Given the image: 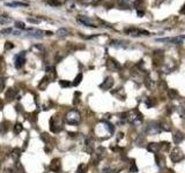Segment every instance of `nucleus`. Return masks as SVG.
<instances>
[{
  "label": "nucleus",
  "instance_id": "nucleus-22",
  "mask_svg": "<svg viewBox=\"0 0 185 173\" xmlns=\"http://www.w3.org/2000/svg\"><path fill=\"white\" fill-rule=\"evenodd\" d=\"M145 84H146V86L148 89H152L153 86H154V82H153L152 78L149 77H146V81H145Z\"/></svg>",
  "mask_w": 185,
  "mask_h": 173
},
{
  "label": "nucleus",
  "instance_id": "nucleus-37",
  "mask_svg": "<svg viewBox=\"0 0 185 173\" xmlns=\"http://www.w3.org/2000/svg\"><path fill=\"white\" fill-rule=\"evenodd\" d=\"M103 173H113V172H112V171H110V170L107 167V169H105L104 171H103Z\"/></svg>",
  "mask_w": 185,
  "mask_h": 173
},
{
  "label": "nucleus",
  "instance_id": "nucleus-13",
  "mask_svg": "<svg viewBox=\"0 0 185 173\" xmlns=\"http://www.w3.org/2000/svg\"><path fill=\"white\" fill-rule=\"evenodd\" d=\"M172 138H174V143H175V144H179V143L184 140V134L182 132H176L174 134V136H172Z\"/></svg>",
  "mask_w": 185,
  "mask_h": 173
},
{
  "label": "nucleus",
  "instance_id": "nucleus-38",
  "mask_svg": "<svg viewBox=\"0 0 185 173\" xmlns=\"http://www.w3.org/2000/svg\"><path fill=\"white\" fill-rule=\"evenodd\" d=\"M184 12H185V5H184V8L181 9V13H184Z\"/></svg>",
  "mask_w": 185,
  "mask_h": 173
},
{
  "label": "nucleus",
  "instance_id": "nucleus-36",
  "mask_svg": "<svg viewBox=\"0 0 185 173\" xmlns=\"http://www.w3.org/2000/svg\"><path fill=\"white\" fill-rule=\"evenodd\" d=\"M123 136H124V134H123V133H119V134H118V137H117V140L119 141V140H120V138H122Z\"/></svg>",
  "mask_w": 185,
  "mask_h": 173
},
{
  "label": "nucleus",
  "instance_id": "nucleus-19",
  "mask_svg": "<svg viewBox=\"0 0 185 173\" xmlns=\"http://www.w3.org/2000/svg\"><path fill=\"white\" fill-rule=\"evenodd\" d=\"M15 96H16V91L14 90V89H9V90L6 92V98L8 100H13Z\"/></svg>",
  "mask_w": 185,
  "mask_h": 173
},
{
  "label": "nucleus",
  "instance_id": "nucleus-33",
  "mask_svg": "<svg viewBox=\"0 0 185 173\" xmlns=\"http://www.w3.org/2000/svg\"><path fill=\"white\" fill-rule=\"evenodd\" d=\"M94 0H81L82 4H86V5H89V4H93Z\"/></svg>",
  "mask_w": 185,
  "mask_h": 173
},
{
  "label": "nucleus",
  "instance_id": "nucleus-25",
  "mask_svg": "<svg viewBox=\"0 0 185 173\" xmlns=\"http://www.w3.org/2000/svg\"><path fill=\"white\" fill-rule=\"evenodd\" d=\"M15 28H16V29H20V30H24V29H26V27H24V23H23V22L16 21V22H15Z\"/></svg>",
  "mask_w": 185,
  "mask_h": 173
},
{
  "label": "nucleus",
  "instance_id": "nucleus-6",
  "mask_svg": "<svg viewBox=\"0 0 185 173\" xmlns=\"http://www.w3.org/2000/svg\"><path fill=\"white\" fill-rule=\"evenodd\" d=\"M14 65H15L16 69H20L22 66L26 62V52H20L18 56H15V59H14Z\"/></svg>",
  "mask_w": 185,
  "mask_h": 173
},
{
  "label": "nucleus",
  "instance_id": "nucleus-35",
  "mask_svg": "<svg viewBox=\"0 0 185 173\" xmlns=\"http://www.w3.org/2000/svg\"><path fill=\"white\" fill-rule=\"evenodd\" d=\"M137 13H138V16L142 17V16H144V14H145V12H144V11H138Z\"/></svg>",
  "mask_w": 185,
  "mask_h": 173
},
{
  "label": "nucleus",
  "instance_id": "nucleus-32",
  "mask_svg": "<svg viewBox=\"0 0 185 173\" xmlns=\"http://www.w3.org/2000/svg\"><path fill=\"white\" fill-rule=\"evenodd\" d=\"M5 49H6V50H11V49H13V44L9 43V42H7V43H6V46H5Z\"/></svg>",
  "mask_w": 185,
  "mask_h": 173
},
{
  "label": "nucleus",
  "instance_id": "nucleus-27",
  "mask_svg": "<svg viewBox=\"0 0 185 173\" xmlns=\"http://www.w3.org/2000/svg\"><path fill=\"white\" fill-rule=\"evenodd\" d=\"M130 171L132 172V173H137L138 172V167H137V165H135V163H134V160H133V163L131 164V167H130Z\"/></svg>",
  "mask_w": 185,
  "mask_h": 173
},
{
  "label": "nucleus",
  "instance_id": "nucleus-9",
  "mask_svg": "<svg viewBox=\"0 0 185 173\" xmlns=\"http://www.w3.org/2000/svg\"><path fill=\"white\" fill-rule=\"evenodd\" d=\"M183 37H174V38H156V42L161 43H172V44H181Z\"/></svg>",
  "mask_w": 185,
  "mask_h": 173
},
{
  "label": "nucleus",
  "instance_id": "nucleus-31",
  "mask_svg": "<svg viewBox=\"0 0 185 173\" xmlns=\"http://www.w3.org/2000/svg\"><path fill=\"white\" fill-rule=\"evenodd\" d=\"M28 22L30 23H34V24H38L41 22V20H37V19H31V17H28Z\"/></svg>",
  "mask_w": 185,
  "mask_h": 173
},
{
  "label": "nucleus",
  "instance_id": "nucleus-5",
  "mask_svg": "<svg viewBox=\"0 0 185 173\" xmlns=\"http://www.w3.org/2000/svg\"><path fill=\"white\" fill-rule=\"evenodd\" d=\"M125 33L130 36H133V37H138V36H149V33L147 30H141V29H138V28H129L125 30Z\"/></svg>",
  "mask_w": 185,
  "mask_h": 173
},
{
  "label": "nucleus",
  "instance_id": "nucleus-23",
  "mask_svg": "<svg viewBox=\"0 0 185 173\" xmlns=\"http://www.w3.org/2000/svg\"><path fill=\"white\" fill-rule=\"evenodd\" d=\"M82 81V74H78V76H76L75 78H74V82H73V85H79L80 84V82Z\"/></svg>",
  "mask_w": 185,
  "mask_h": 173
},
{
  "label": "nucleus",
  "instance_id": "nucleus-26",
  "mask_svg": "<svg viewBox=\"0 0 185 173\" xmlns=\"http://www.w3.org/2000/svg\"><path fill=\"white\" fill-rule=\"evenodd\" d=\"M13 29L12 28H7V29H4V30L0 31V34L1 35H9V34H13Z\"/></svg>",
  "mask_w": 185,
  "mask_h": 173
},
{
  "label": "nucleus",
  "instance_id": "nucleus-2",
  "mask_svg": "<svg viewBox=\"0 0 185 173\" xmlns=\"http://www.w3.org/2000/svg\"><path fill=\"white\" fill-rule=\"evenodd\" d=\"M161 130H162L161 125H160L159 122H156V121H152V122L148 123L147 127H145L144 132L148 135H156V134H159Z\"/></svg>",
  "mask_w": 185,
  "mask_h": 173
},
{
  "label": "nucleus",
  "instance_id": "nucleus-20",
  "mask_svg": "<svg viewBox=\"0 0 185 173\" xmlns=\"http://www.w3.org/2000/svg\"><path fill=\"white\" fill-rule=\"evenodd\" d=\"M168 96H169L171 99H175V98L178 97V92H177L175 89H170V90H168Z\"/></svg>",
  "mask_w": 185,
  "mask_h": 173
},
{
  "label": "nucleus",
  "instance_id": "nucleus-39",
  "mask_svg": "<svg viewBox=\"0 0 185 173\" xmlns=\"http://www.w3.org/2000/svg\"><path fill=\"white\" fill-rule=\"evenodd\" d=\"M1 108H2V103L0 102V110H1Z\"/></svg>",
  "mask_w": 185,
  "mask_h": 173
},
{
  "label": "nucleus",
  "instance_id": "nucleus-3",
  "mask_svg": "<svg viewBox=\"0 0 185 173\" xmlns=\"http://www.w3.org/2000/svg\"><path fill=\"white\" fill-rule=\"evenodd\" d=\"M81 120V117H80V113L78 112L76 110H71L70 112L67 113L66 115V121L67 123L70 125H78Z\"/></svg>",
  "mask_w": 185,
  "mask_h": 173
},
{
  "label": "nucleus",
  "instance_id": "nucleus-30",
  "mask_svg": "<svg viewBox=\"0 0 185 173\" xmlns=\"http://www.w3.org/2000/svg\"><path fill=\"white\" fill-rule=\"evenodd\" d=\"M48 4L51 5V6H58L59 5V0H48Z\"/></svg>",
  "mask_w": 185,
  "mask_h": 173
},
{
  "label": "nucleus",
  "instance_id": "nucleus-21",
  "mask_svg": "<svg viewBox=\"0 0 185 173\" xmlns=\"http://www.w3.org/2000/svg\"><path fill=\"white\" fill-rule=\"evenodd\" d=\"M111 45L112 46H115V48H125V45H124V43H123V42H120V41H112L111 42Z\"/></svg>",
  "mask_w": 185,
  "mask_h": 173
},
{
  "label": "nucleus",
  "instance_id": "nucleus-17",
  "mask_svg": "<svg viewBox=\"0 0 185 173\" xmlns=\"http://www.w3.org/2000/svg\"><path fill=\"white\" fill-rule=\"evenodd\" d=\"M59 167H60V165H59V159H53L50 165V170L53 172H57L59 170Z\"/></svg>",
  "mask_w": 185,
  "mask_h": 173
},
{
  "label": "nucleus",
  "instance_id": "nucleus-24",
  "mask_svg": "<svg viewBox=\"0 0 185 173\" xmlns=\"http://www.w3.org/2000/svg\"><path fill=\"white\" fill-rule=\"evenodd\" d=\"M154 98H147L146 99V105H147V107H153V106L156 104V102L155 100H153Z\"/></svg>",
  "mask_w": 185,
  "mask_h": 173
},
{
  "label": "nucleus",
  "instance_id": "nucleus-34",
  "mask_svg": "<svg viewBox=\"0 0 185 173\" xmlns=\"http://www.w3.org/2000/svg\"><path fill=\"white\" fill-rule=\"evenodd\" d=\"M130 1H131V0H119V2H120V4H123V5H129Z\"/></svg>",
  "mask_w": 185,
  "mask_h": 173
},
{
  "label": "nucleus",
  "instance_id": "nucleus-29",
  "mask_svg": "<svg viewBox=\"0 0 185 173\" xmlns=\"http://www.w3.org/2000/svg\"><path fill=\"white\" fill-rule=\"evenodd\" d=\"M22 130V125L21 123H16L15 125V128H14V132H15V134H18Z\"/></svg>",
  "mask_w": 185,
  "mask_h": 173
},
{
  "label": "nucleus",
  "instance_id": "nucleus-28",
  "mask_svg": "<svg viewBox=\"0 0 185 173\" xmlns=\"http://www.w3.org/2000/svg\"><path fill=\"white\" fill-rule=\"evenodd\" d=\"M59 84L63 86V88H66V86H70V85H71V83L68 82V81H64V80H61V81H59Z\"/></svg>",
  "mask_w": 185,
  "mask_h": 173
},
{
  "label": "nucleus",
  "instance_id": "nucleus-7",
  "mask_svg": "<svg viewBox=\"0 0 185 173\" xmlns=\"http://www.w3.org/2000/svg\"><path fill=\"white\" fill-rule=\"evenodd\" d=\"M112 85H113V78L111 77V76H108V77H105V80L100 84V88L103 89V90H109V89L112 88Z\"/></svg>",
  "mask_w": 185,
  "mask_h": 173
},
{
  "label": "nucleus",
  "instance_id": "nucleus-15",
  "mask_svg": "<svg viewBox=\"0 0 185 173\" xmlns=\"http://www.w3.org/2000/svg\"><path fill=\"white\" fill-rule=\"evenodd\" d=\"M56 35L58 37H60V38H64V37H66V36H68V35H70V31H68L67 29H65V28H60V29H58V30H57Z\"/></svg>",
  "mask_w": 185,
  "mask_h": 173
},
{
  "label": "nucleus",
  "instance_id": "nucleus-4",
  "mask_svg": "<svg viewBox=\"0 0 185 173\" xmlns=\"http://www.w3.org/2000/svg\"><path fill=\"white\" fill-rule=\"evenodd\" d=\"M170 158L174 163H178V162H182L184 159V154L182 152V150L179 148H175L174 150L171 151L170 154Z\"/></svg>",
  "mask_w": 185,
  "mask_h": 173
},
{
  "label": "nucleus",
  "instance_id": "nucleus-18",
  "mask_svg": "<svg viewBox=\"0 0 185 173\" xmlns=\"http://www.w3.org/2000/svg\"><path fill=\"white\" fill-rule=\"evenodd\" d=\"M12 22V19L6 15H1L0 16V26H5V24H8Z\"/></svg>",
  "mask_w": 185,
  "mask_h": 173
},
{
  "label": "nucleus",
  "instance_id": "nucleus-11",
  "mask_svg": "<svg viewBox=\"0 0 185 173\" xmlns=\"http://www.w3.org/2000/svg\"><path fill=\"white\" fill-rule=\"evenodd\" d=\"M160 149H161V145L159 144V143H149V144L147 145V150L149 152H152V154H157V152L160 151Z\"/></svg>",
  "mask_w": 185,
  "mask_h": 173
},
{
  "label": "nucleus",
  "instance_id": "nucleus-12",
  "mask_svg": "<svg viewBox=\"0 0 185 173\" xmlns=\"http://www.w3.org/2000/svg\"><path fill=\"white\" fill-rule=\"evenodd\" d=\"M94 140L92 137H87L86 138V151L89 152V154H92L93 152V148H94Z\"/></svg>",
  "mask_w": 185,
  "mask_h": 173
},
{
  "label": "nucleus",
  "instance_id": "nucleus-8",
  "mask_svg": "<svg viewBox=\"0 0 185 173\" xmlns=\"http://www.w3.org/2000/svg\"><path fill=\"white\" fill-rule=\"evenodd\" d=\"M76 21H78L79 23H81L82 26H85V27H96V26H94V23H93L92 20H90L89 17H87V16L80 15V16H78Z\"/></svg>",
  "mask_w": 185,
  "mask_h": 173
},
{
  "label": "nucleus",
  "instance_id": "nucleus-14",
  "mask_svg": "<svg viewBox=\"0 0 185 173\" xmlns=\"http://www.w3.org/2000/svg\"><path fill=\"white\" fill-rule=\"evenodd\" d=\"M7 7H13V8H15V7H27L28 6V4H26V2H20V1H14V2H6Z\"/></svg>",
  "mask_w": 185,
  "mask_h": 173
},
{
  "label": "nucleus",
  "instance_id": "nucleus-1",
  "mask_svg": "<svg viewBox=\"0 0 185 173\" xmlns=\"http://www.w3.org/2000/svg\"><path fill=\"white\" fill-rule=\"evenodd\" d=\"M126 120L129 122L133 123V125H140L142 122V120H144V117L138 110H133L131 112L126 113Z\"/></svg>",
  "mask_w": 185,
  "mask_h": 173
},
{
  "label": "nucleus",
  "instance_id": "nucleus-16",
  "mask_svg": "<svg viewBox=\"0 0 185 173\" xmlns=\"http://www.w3.org/2000/svg\"><path fill=\"white\" fill-rule=\"evenodd\" d=\"M105 156V149L103 147H100L96 149V157H97V160L102 159L103 157Z\"/></svg>",
  "mask_w": 185,
  "mask_h": 173
},
{
  "label": "nucleus",
  "instance_id": "nucleus-10",
  "mask_svg": "<svg viewBox=\"0 0 185 173\" xmlns=\"http://www.w3.org/2000/svg\"><path fill=\"white\" fill-rule=\"evenodd\" d=\"M107 67L110 70H118V69H120V65L116 60H113V59H108Z\"/></svg>",
  "mask_w": 185,
  "mask_h": 173
}]
</instances>
